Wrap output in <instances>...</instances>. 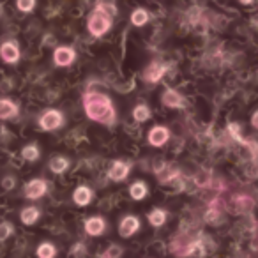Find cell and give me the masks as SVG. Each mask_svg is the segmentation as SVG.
I'll use <instances>...</instances> for the list:
<instances>
[{"mask_svg": "<svg viewBox=\"0 0 258 258\" xmlns=\"http://www.w3.org/2000/svg\"><path fill=\"white\" fill-rule=\"evenodd\" d=\"M83 108L89 118L103 124H111L115 120V108L110 97L99 92H90L83 99Z\"/></svg>", "mask_w": 258, "mask_h": 258, "instance_id": "obj_1", "label": "cell"}, {"mask_svg": "<svg viewBox=\"0 0 258 258\" xmlns=\"http://www.w3.org/2000/svg\"><path fill=\"white\" fill-rule=\"evenodd\" d=\"M111 15H115L113 4H99L89 20V32L94 37H101L111 27Z\"/></svg>", "mask_w": 258, "mask_h": 258, "instance_id": "obj_2", "label": "cell"}, {"mask_svg": "<svg viewBox=\"0 0 258 258\" xmlns=\"http://www.w3.org/2000/svg\"><path fill=\"white\" fill-rule=\"evenodd\" d=\"M62 124H64V117H62V113L58 110H48L39 118V125L44 131H53V129L60 127Z\"/></svg>", "mask_w": 258, "mask_h": 258, "instance_id": "obj_3", "label": "cell"}, {"mask_svg": "<svg viewBox=\"0 0 258 258\" xmlns=\"http://www.w3.org/2000/svg\"><path fill=\"white\" fill-rule=\"evenodd\" d=\"M46 189H48L46 180H43V179H32L25 186V197L29 198V200H37V198H41L44 193H46Z\"/></svg>", "mask_w": 258, "mask_h": 258, "instance_id": "obj_4", "label": "cell"}, {"mask_svg": "<svg viewBox=\"0 0 258 258\" xmlns=\"http://www.w3.org/2000/svg\"><path fill=\"white\" fill-rule=\"evenodd\" d=\"M138 228H140V221H138L137 216H125L120 221V225H118V233H120V237L127 239L133 233H137Z\"/></svg>", "mask_w": 258, "mask_h": 258, "instance_id": "obj_5", "label": "cell"}, {"mask_svg": "<svg viewBox=\"0 0 258 258\" xmlns=\"http://www.w3.org/2000/svg\"><path fill=\"white\" fill-rule=\"evenodd\" d=\"M168 138H170V131L165 125H156V127L151 129V133H149V142L154 147H163L168 142Z\"/></svg>", "mask_w": 258, "mask_h": 258, "instance_id": "obj_6", "label": "cell"}, {"mask_svg": "<svg viewBox=\"0 0 258 258\" xmlns=\"http://www.w3.org/2000/svg\"><path fill=\"white\" fill-rule=\"evenodd\" d=\"M53 60L57 66L66 68V66L73 64V60H75V50L69 46H58L53 53Z\"/></svg>", "mask_w": 258, "mask_h": 258, "instance_id": "obj_7", "label": "cell"}, {"mask_svg": "<svg viewBox=\"0 0 258 258\" xmlns=\"http://www.w3.org/2000/svg\"><path fill=\"white\" fill-rule=\"evenodd\" d=\"M0 55H2L4 62L15 64V62H18V58H20V50L13 41H8V43H4L2 48H0Z\"/></svg>", "mask_w": 258, "mask_h": 258, "instance_id": "obj_8", "label": "cell"}, {"mask_svg": "<svg viewBox=\"0 0 258 258\" xmlns=\"http://www.w3.org/2000/svg\"><path fill=\"white\" fill-rule=\"evenodd\" d=\"M161 99H163V104H165V106H168V108H182L184 106L182 96H180V94L177 92V90H173V89H166L165 92H163Z\"/></svg>", "mask_w": 258, "mask_h": 258, "instance_id": "obj_9", "label": "cell"}, {"mask_svg": "<svg viewBox=\"0 0 258 258\" xmlns=\"http://www.w3.org/2000/svg\"><path fill=\"white\" fill-rule=\"evenodd\" d=\"M129 168L131 166L127 165V163H124V161H115L113 165H111V168H110V172H108V177H110L111 180H124L125 177L129 175Z\"/></svg>", "mask_w": 258, "mask_h": 258, "instance_id": "obj_10", "label": "cell"}, {"mask_svg": "<svg viewBox=\"0 0 258 258\" xmlns=\"http://www.w3.org/2000/svg\"><path fill=\"white\" fill-rule=\"evenodd\" d=\"M73 200H75V204L80 205V207L89 205L90 200H92V191H90V187H87V186L76 187L75 193H73Z\"/></svg>", "mask_w": 258, "mask_h": 258, "instance_id": "obj_11", "label": "cell"}, {"mask_svg": "<svg viewBox=\"0 0 258 258\" xmlns=\"http://www.w3.org/2000/svg\"><path fill=\"white\" fill-rule=\"evenodd\" d=\"M85 232L89 233V235H101V233L104 232V221L103 218H97V216H94V218H89L85 221Z\"/></svg>", "mask_w": 258, "mask_h": 258, "instance_id": "obj_12", "label": "cell"}, {"mask_svg": "<svg viewBox=\"0 0 258 258\" xmlns=\"http://www.w3.org/2000/svg\"><path fill=\"white\" fill-rule=\"evenodd\" d=\"M16 113H18V106H16L13 101H9V99H2V101H0V117L4 118V120L15 117Z\"/></svg>", "mask_w": 258, "mask_h": 258, "instance_id": "obj_13", "label": "cell"}, {"mask_svg": "<svg viewBox=\"0 0 258 258\" xmlns=\"http://www.w3.org/2000/svg\"><path fill=\"white\" fill-rule=\"evenodd\" d=\"M166 69H168V66H163V64H154L149 68V71L145 73V80L151 83L158 82V80H161V76L166 73Z\"/></svg>", "mask_w": 258, "mask_h": 258, "instance_id": "obj_14", "label": "cell"}, {"mask_svg": "<svg viewBox=\"0 0 258 258\" xmlns=\"http://www.w3.org/2000/svg\"><path fill=\"white\" fill-rule=\"evenodd\" d=\"M129 195H131L133 200H144V198L147 197V186H145V182L137 180L135 184H131V187H129Z\"/></svg>", "mask_w": 258, "mask_h": 258, "instance_id": "obj_15", "label": "cell"}, {"mask_svg": "<svg viewBox=\"0 0 258 258\" xmlns=\"http://www.w3.org/2000/svg\"><path fill=\"white\" fill-rule=\"evenodd\" d=\"M20 219H22L23 225H34V223L39 219V209H36V207L23 209L22 214H20Z\"/></svg>", "mask_w": 258, "mask_h": 258, "instance_id": "obj_16", "label": "cell"}, {"mask_svg": "<svg viewBox=\"0 0 258 258\" xmlns=\"http://www.w3.org/2000/svg\"><path fill=\"white\" fill-rule=\"evenodd\" d=\"M166 221V212L163 211V209H152L151 212H149V223H151L152 226H163Z\"/></svg>", "mask_w": 258, "mask_h": 258, "instance_id": "obj_17", "label": "cell"}, {"mask_svg": "<svg viewBox=\"0 0 258 258\" xmlns=\"http://www.w3.org/2000/svg\"><path fill=\"white\" fill-rule=\"evenodd\" d=\"M69 168V159L62 158V156H57L50 161V170L53 173H64L66 170Z\"/></svg>", "mask_w": 258, "mask_h": 258, "instance_id": "obj_18", "label": "cell"}, {"mask_svg": "<svg viewBox=\"0 0 258 258\" xmlns=\"http://www.w3.org/2000/svg\"><path fill=\"white\" fill-rule=\"evenodd\" d=\"M37 258H55L57 254V249H55L53 244L50 242H43L39 247H37Z\"/></svg>", "mask_w": 258, "mask_h": 258, "instance_id": "obj_19", "label": "cell"}, {"mask_svg": "<svg viewBox=\"0 0 258 258\" xmlns=\"http://www.w3.org/2000/svg\"><path fill=\"white\" fill-rule=\"evenodd\" d=\"M149 22V13L145 9H135L133 15H131V23L135 27H142Z\"/></svg>", "mask_w": 258, "mask_h": 258, "instance_id": "obj_20", "label": "cell"}, {"mask_svg": "<svg viewBox=\"0 0 258 258\" xmlns=\"http://www.w3.org/2000/svg\"><path fill=\"white\" fill-rule=\"evenodd\" d=\"M133 118L137 122H147L151 118V110H149L145 104H138L133 110Z\"/></svg>", "mask_w": 258, "mask_h": 258, "instance_id": "obj_21", "label": "cell"}, {"mask_svg": "<svg viewBox=\"0 0 258 258\" xmlns=\"http://www.w3.org/2000/svg\"><path fill=\"white\" fill-rule=\"evenodd\" d=\"M22 158L25 159V161H36L37 158H39V149H37V145H27V147H23L22 151Z\"/></svg>", "mask_w": 258, "mask_h": 258, "instance_id": "obj_22", "label": "cell"}, {"mask_svg": "<svg viewBox=\"0 0 258 258\" xmlns=\"http://www.w3.org/2000/svg\"><path fill=\"white\" fill-rule=\"evenodd\" d=\"M13 232H15V226H13L9 221H4L2 223V226H0V239L8 240V237L11 235Z\"/></svg>", "mask_w": 258, "mask_h": 258, "instance_id": "obj_23", "label": "cell"}, {"mask_svg": "<svg viewBox=\"0 0 258 258\" xmlns=\"http://www.w3.org/2000/svg\"><path fill=\"white\" fill-rule=\"evenodd\" d=\"M16 8L23 13H30L36 8V2H34V0H18V2H16Z\"/></svg>", "mask_w": 258, "mask_h": 258, "instance_id": "obj_24", "label": "cell"}, {"mask_svg": "<svg viewBox=\"0 0 258 258\" xmlns=\"http://www.w3.org/2000/svg\"><path fill=\"white\" fill-rule=\"evenodd\" d=\"M13 182H15V179H13V177H6V179H4V187H6V189H11Z\"/></svg>", "mask_w": 258, "mask_h": 258, "instance_id": "obj_25", "label": "cell"}, {"mask_svg": "<svg viewBox=\"0 0 258 258\" xmlns=\"http://www.w3.org/2000/svg\"><path fill=\"white\" fill-rule=\"evenodd\" d=\"M251 124H253V127L258 129V111H254L253 117H251Z\"/></svg>", "mask_w": 258, "mask_h": 258, "instance_id": "obj_26", "label": "cell"}]
</instances>
